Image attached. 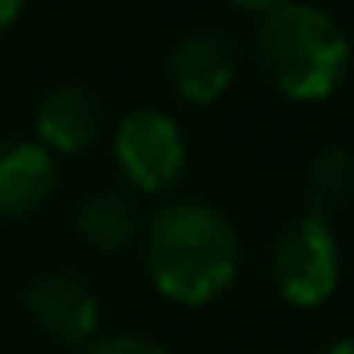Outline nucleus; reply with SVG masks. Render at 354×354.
Returning <instances> with one entry per match:
<instances>
[{"label": "nucleus", "mask_w": 354, "mask_h": 354, "mask_svg": "<svg viewBox=\"0 0 354 354\" xmlns=\"http://www.w3.org/2000/svg\"><path fill=\"white\" fill-rule=\"evenodd\" d=\"M34 125H38V138H42L38 146L42 150L75 154V150H84L100 133L104 109H100L96 92H88L84 84H59V88H50L42 96Z\"/></svg>", "instance_id": "obj_8"}, {"label": "nucleus", "mask_w": 354, "mask_h": 354, "mask_svg": "<svg viewBox=\"0 0 354 354\" xmlns=\"http://www.w3.org/2000/svg\"><path fill=\"white\" fill-rule=\"evenodd\" d=\"M75 230L88 246L113 254V250H125L142 238V213L133 205L129 192L121 188H104V192H92L80 213H75Z\"/></svg>", "instance_id": "obj_9"}, {"label": "nucleus", "mask_w": 354, "mask_h": 354, "mask_svg": "<svg viewBox=\"0 0 354 354\" xmlns=\"http://www.w3.org/2000/svg\"><path fill=\"white\" fill-rule=\"evenodd\" d=\"M271 279L279 296L300 308L325 304L337 288V238L329 221L313 213L288 221L271 242Z\"/></svg>", "instance_id": "obj_3"}, {"label": "nucleus", "mask_w": 354, "mask_h": 354, "mask_svg": "<svg viewBox=\"0 0 354 354\" xmlns=\"http://www.w3.org/2000/svg\"><path fill=\"white\" fill-rule=\"evenodd\" d=\"M317 354H354V350H350V342H333V346H325V350H317Z\"/></svg>", "instance_id": "obj_14"}, {"label": "nucleus", "mask_w": 354, "mask_h": 354, "mask_svg": "<svg viewBox=\"0 0 354 354\" xmlns=\"http://www.w3.org/2000/svg\"><path fill=\"white\" fill-rule=\"evenodd\" d=\"M80 354H171L167 346H158L154 337H142V333H117V337H100L92 342L88 350Z\"/></svg>", "instance_id": "obj_11"}, {"label": "nucleus", "mask_w": 354, "mask_h": 354, "mask_svg": "<svg viewBox=\"0 0 354 354\" xmlns=\"http://www.w3.org/2000/svg\"><path fill=\"white\" fill-rule=\"evenodd\" d=\"M238 9H246V13H271V9H279V5H292V0H234Z\"/></svg>", "instance_id": "obj_12"}, {"label": "nucleus", "mask_w": 354, "mask_h": 354, "mask_svg": "<svg viewBox=\"0 0 354 354\" xmlns=\"http://www.w3.org/2000/svg\"><path fill=\"white\" fill-rule=\"evenodd\" d=\"M142 259L167 300L205 304L238 279L242 246L221 209L175 201L142 225Z\"/></svg>", "instance_id": "obj_1"}, {"label": "nucleus", "mask_w": 354, "mask_h": 354, "mask_svg": "<svg viewBox=\"0 0 354 354\" xmlns=\"http://www.w3.org/2000/svg\"><path fill=\"white\" fill-rule=\"evenodd\" d=\"M242 50L225 30H192L171 50V84L188 104H213L238 80Z\"/></svg>", "instance_id": "obj_5"}, {"label": "nucleus", "mask_w": 354, "mask_h": 354, "mask_svg": "<svg viewBox=\"0 0 354 354\" xmlns=\"http://www.w3.org/2000/svg\"><path fill=\"white\" fill-rule=\"evenodd\" d=\"M26 308H30V317L38 321L42 333H50L55 342H67V346L88 342L92 329H96V317H100L92 288L75 271H46V275H38L26 288Z\"/></svg>", "instance_id": "obj_6"}, {"label": "nucleus", "mask_w": 354, "mask_h": 354, "mask_svg": "<svg viewBox=\"0 0 354 354\" xmlns=\"http://www.w3.org/2000/svg\"><path fill=\"white\" fill-rule=\"evenodd\" d=\"M17 13H21V0H0V30H9Z\"/></svg>", "instance_id": "obj_13"}, {"label": "nucleus", "mask_w": 354, "mask_h": 354, "mask_svg": "<svg viewBox=\"0 0 354 354\" xmlns=\"http://www.w3.org/2000/svg\"><path fill=\"white\" fill-rule=\"evenodd\" d=\"M113 150H117V167L138 192H167L171 184H180V175L188 167L184 129L154 109L129 113L117 129Z\"/></svg>", "instance_id": "obj_4"}, {"label": "nucleus", "mask_w": 354, "mask_h": 354, "mask_svg": "<svg viewBox=\"0 0 354 354\" xmlns=\"http://www.w3.org/2000/svg\"><path fill=\"white\" fill-rule=\"evenodd\" d=\"M304 192H308L313 217H321V221H329L333 213H342V209L350 205V192H354V162H350V154H346L342 146H329V150H321V154L313 158Z\"/></svg>", "instance_id": "obj_10"}, {"label": "nucleus", "mask_w": 354, "mask_h": 354, "mask_svg": "<svg viewBox=\"0 0 354 354\" xmlns=\"http://www.w3.org/2000/svg\"><path fill=\"white\" fill-rule=\"evenodd\" d=\"M55 192V158L38 142H0V221L38 213Z\"/></svg>", "instance_id": "obj_7"}, {"label": "nucleus", "mask_w": 354, "mask_h": 354, "mask_svg": "<svg viewBox=\"0 0 354 354\" xmlns=\"http://www.w3.org/2000/svg\"><path fill=\"white\" fill-rule=\"evenodd\" d=\"M254 63L288 100H325L346 75V34L325 9L292 0L259 17Z\"/></svg>", "instance_id": "obj_2"}]
</instances>
